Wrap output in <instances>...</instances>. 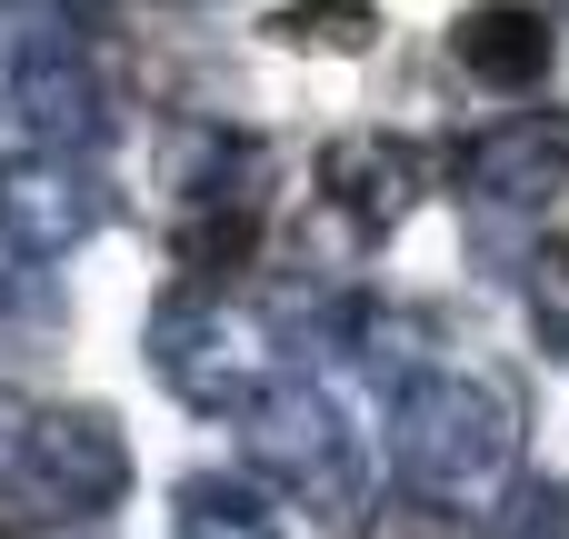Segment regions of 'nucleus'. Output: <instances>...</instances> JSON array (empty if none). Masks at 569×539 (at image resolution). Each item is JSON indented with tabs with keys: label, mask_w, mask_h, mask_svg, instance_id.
<instances>
[{
	"label": "nucleus",
	"mask_w": 569,
	"mask_h": 539,
	"mask_svg": "<svg viewBox=\"0 0 569 539\" xmlns=\"http://www.w3.org/2000/svg\"><path fill=\"white\" fill-rule=\"evenodd\" d=\"M460 180L480 200H520V210L560 200L569 190V110H510V120H490L460 150Z\"/></svg>",
	"instance_id": "obj_7"
},
{
	"label": "nucleus",
	"mask_w": 569,
	"mask_h": 539,
	"mask_svg": "<svg viewBox=\"0 0 569 539\" xmlns=\"http://www.w3.org/2000/svg\"><path fill=\"white\" fill-rule=\"evenodd\" d=\"M100 220H110V200H100L90 170L50 160V150L0 160V250H10V260H60V250H80Z\"/></svg>",
	"instance_id": "obj_4"
},
{
	"label": "nucleus",
	"mask_w": 569,
	"mask_h": 539,
	"mask_svg": "<svg viewBox=\"0 0 569 539\" xmlns=\"http://www.w3.org/2000/svg\"><path fill=\"white\" fill-rule=\"evenodd\" d=\"M370 539H460V520H440V510H420V500H400V510H380Z\"/></svg>",
	"instance_id": "obj_14"
},
{
	"label": "nucleus",
	"mask_w": 569,
	"mask_h": 539,
	"mask_svg": "<svg viewBox=\"0 0 569 539\" xmlns=\"http://www.w3.org/2000/svg\"><path fill=\"white\" fill-rule=\"evenodd\" d=\"M520 300H530L540 350H569V240H540V250L520 260Z\"/></svg>",
	"instance_id": "obj_12"
},
{
	"label": "nucleus",
	"mask_w": 569,
	"mask_h": 539,
	"mask_svg": "<svg viewBox=\"0 0 569 539\" xmlns=\"http://www.w3.org/2000/svg\"><path fill=\"white\" fill-rule=\"evenodd\" d=\"M10 110L30 120L40 150H90V140L110 130V90H100L90 50L60 40V30H40V40L10 60Z\"/></svg>",
	"instance_id": "obj_6"
},
{
	"label": "nucleus",
	"mask_w": 569,
	"mask_h": 539,
	"mask_svg": "<svg viewBox=\"0 0 569 539\" xmlns=\"http://www.w3.org/2000/svg\"><path fill=\"white\" fill-rule=\"evenodd\" d=\"M450 50H460V70L490 80V90H530V80L550 70V10H530V0H480V10H460Z\"/></svg>",
	"instance_id": "obj_9"
},
{
	"label": "nucleus",
	"mask_w": 569,
	"mask_h": 539,
	"mask_svg": "<svg viewBox=\"0 0 569 539\" xmlns=\"http://www.w3.org/2000/svg\"><path fill=\"white\" fill-rule=\"evenodd\" d=\"M170 10H200V0H170Z\"/></svg>",
	"instance_id": "obj_15"
},
{
	"label": "nucleus",
	"mask_w": 569,
	"mask_h": 539,
	"mask_svg": "<svg viewBox=\"0 0 569 539\" xmlns=\"http://www.w3.org/2000/svg\"><path fill=\"white\" fill-rule=\"evenodd\" d=\"M510 440H520V410H510V390L440 370V380H410V390H400L390 460H400L420 490H460V480H490V470L510 460Z\"/></svg>",
	"instance_id": "obj_2"
},
{
	"label": "nucleus",
	"mask_w": 569,
	"mask_h": 539,
	"mask_svg": "<svg viewBox=\"0 0 569 539\" xmlns=\"http://www.w3.org/2000/svg\"><path fill=\"white\" fill-rule=\"evenodd\" d=\"M180 539H280V510L250 480H190L180 490Z\"/></svg>",
	"instance_id": "obj_10"
},
{
	"label": "nucleus",
	"mask_w": 569,
	"mask_h": 539,
	"mask_svg": "<svg viewBox=\"0 0 569 539\" xmlns=\"http://www.w3.org/2000/svg\"><path fill=\"white\" fill-rule=\"evenodd\" d=\"M150 350H160V380H170L200 420H250V410L280 390V370H270V350H260V320H250L240 300H220V290H170Z\"/></svg>",
	"instance_id": "obj_1"
},
{
	"label": "nucleus",
	"mask_w": 569,
	"mask_h": 539,
	"mask_svg": "<svg viewBox=\"0 0 569 539\" xmlns=\"http://www.w3.org/2000/svg\"><path fill=\"white\" fill-rule=\"evenodd\" d=\"M0 539H10V530H0Z\"/></svg>",
	"instance_id": "obj_16"
},
{
	"label": "nucleus",
	"mask_w": 569,
	"mask_h": 539,
	"mask_svg": "<svg viewBox=\"0 0 569 539\" xmlns=\"http://www.w3.org/2000/svg\"><path fill=\"white\" fill-rule=\"evenodd\" d=\"M20 480H30L50 510H110V500L130 490V450H120V430L90 420V410H30V430H20Z\"/></svg>",
	"instance_id": "obj_5"
},
{
	"label": "nucleus",
	"mask_w": 569,
	"mask_h": 539,
	"mask_svg": "<svg viewBox=\"0 0 569 539\" xmlns=\"http://www.w3.org/2000/svg\"><path fill=\"white\" fill-rule=\"evenodd\" d=\"M370 0H290V10H270V40H290V50H370Z\"/></svg>",
	"instance_id": "obj_11"
},
{
	"label": "nucleus",
	"mask_w": 569,
	"mask_h": 539,
	"mask_svg": "<svg viewBox=\"0 0 569 539\" xmlns=\"http://www.w3.org/2000/svg\"><path fill=\"white\" fill-rule=\"evenodd\" d=\"M500 539H569V490H560V480L510 490V520H500Z\"/></svg>",
	"instance_id": "obj_13"
},
{
	"label": "nucleus",
	"mask_w": 569,
	"mask_h": 539,
	"mask_svg": "<svg viewBox=\"0 0 569 539\" xmlns=\"http://www.w3.org/2000/svg\"><path fill=\"white\" fill-rule=\"evenodd\" d=\"M250 420H260V470L280 480V500H310V510L360 500V440L340 430V410L320 390H270Z\"/></svg>",
	"instance_id": "obj_3"
},
{
	"label": "nucleus",
	"mask_w": 569,
	"mask_h": 539,
	"mask_svg": "<svg viewBox=\"0 0 569 539\" xmlns=\"http://www.w3.org/2000/svg\"><path fill=\"white\" fill-rule=\"evenodd\" d=\"M320 190H330L340 220H360V230L380 240V230H400V220L420 210L430 170H420V150L390 140V130H340V140L320 150Z\"/></svg>",
	"instance_id": "obj_8"
}]
</instances>
